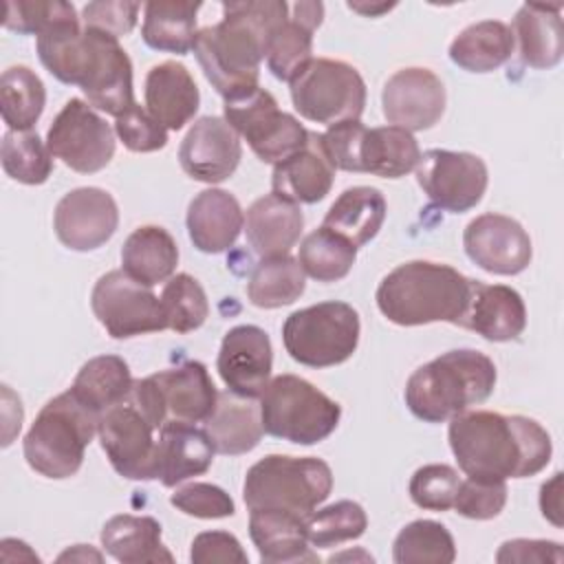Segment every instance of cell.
<instances>
[{
  "label": "cell",
  "mask_w": 564,
  "mask_h": 564,
  "mask_svg": "<svg viewBox=\"0 0 564 564\" xmlns=\"http://www.w3.org/2000/svg\"><path fill=\"white\" fill-rule=\"evenodd\" d=\"M447 441L463 474L476 480L535 476L553 454L551 436L538 421L489 410L452 416Z\"/></svg>",
  "instance_id": "1"
},
{
  "label": "cell",
  "mask_w": 564,
  "mask_h": 564,
  "mask_svg": "<svg viewBox=\"0 0 564 564\" xmlns=\"http://www.w3.org/2000/svg\"><path fill=\"white\" fill-rule=\"evenodd\" d=\"M286 18L282 0L223 2V20L196 33L194 55L223 99L258 86L260 62Z\"/></svg>",
  "instance_id": "2"
},
{
  "label": "cell",
  "mask_w": 564,
  "mask_h": 564,
  "mask_svg": "<svg viewBox=\"0 0 564 564\" xmlns=\"http://www.w3.org/2000/svg\"><path fill=\"white\" fill-rule=\"evenodd\" d=\"M35 46L44 68L59 82L79 86L93 108L119 117L137 104L132 62L119 37L77 22L40 35Z\"/></svg>",
  "instance_id": "3"
},
{
  "label": "cell",
  "mask_w": 564,
  "mask_h": 564,
  "mask_svg": "<svg viewBox=\"0 0 564 564\" xmlns=\"http://www.w3.org/2000/svg\"><path fill=\"white\" fill-rule=\"evenodd\" d=\"M471 293V278L458 269L430 260H410L392 269L377 286L381 315L397 326L432 322L460 324Z\"/></svg>",
  "instance_id": "4"
},
{
  "label": "cell",
  "mask_w": 564,
  "mask_h": 564,
  "mask_svg": "<svg viewBox=\"0 0 564 564\" xmlns=\"http://www.w3.org/2000/svg\"><path fill=\"white\" fill-rule=\"evenodd\" d=\"M496 386L494 361L471 348L447 350L419 366L405 383L408 410L425 423H443L489 399Z\"/></svg>",
  "instance_id": "5"
},
{
  "label": "cell",
  "mask_w": 564,
  "mask_h": 564,
  "mask_svg": "<svg viewBox=\"0 0 564 564\" xmlns=\"http://www.w3.org/2000/svg\"><path fill=\"white\" fill-rule=\"evenodd\" d=\"M99 416L70 388L53 397L37 412L22 441L29 467L53 480L75 476L84 463L88 443L97 434Z\"/></svg>",
  "instance_id": "6"
},
{
  "label": "cell",
  "mask_w": 564,
  "mask_h": 564,
  "mask_svg": "<svg viewBox=\"0 0 564 564\" xmlns=\"http://www.w3.org/2000/svg\"><path fill=\"white\" fill-rule=\"evenodd\" d=\"M333 491L328 463L315 456L269 454L253 463L242 482L249 509H282L308 518Z\"/></svg>",
  "instance_id": "7"
},
{
  "label": "cell",
  "mask_w": 564,
  "mask_h": 564,
  "mask_svg": "<svg viewBox=\"0 0 564 564\" xmlns=\"http://www.w3.org/2000/svg\"><path fill=\"white\" fill-rule=\"evenodd\" d=\"M258 399L262 430L297 445L328 438L341 419V405L297 375L273 377Z\"/></svg>",
  "instance_id": "8"
},
{
  "label": "cell",
  "mask_w": 564,
  "mask_h": 564,
  "mask_svg": "<svg viewBox=\"0 0 564 564\" xmlns=\"http://www.w3.org/2000/svg\"><path fill=\"white\" fill-rule=\"evenodd\" d=\"M159 432L167 423H205L216 408L218 390L200 361H183L134 381L128 397Z\"/></svg>",
  "instance_id": "9"
},
{
  "label": "cell",
  "mask_w": 564,
  "mask_h": 564,
  "mask_svg": "<svg viewBox=\"0 0 564 564\" xmlns=\"http://www.w3.org/2000/svg\"><path fill=\"white\" fill-rule=\"evenodd\" d=\"M359 315L339 300L293 311L282 324L289 357L308 368H330L348 361L359 344Z\"/></svg>",
  "instance_id": "10"
},
{
  "label": "cell",
  "mask_w": 564,
  "mask_h": 564,
  "mask_svg": "<svg viewBox=\"0 0 564 564\" xmlns=\"http://www.w3.org/2000/svg\"><path fill=\"white\" fill-rule=\"evenodd\" d=\"M293 108L308 121L335 126L359 119L366 106V82L341 59L311 57L289 82Z\"/></svg>",
  "instance_id": "11"
},
{
  "label": "cell",
  "mask_w": 564,
  "mask_h": 564,
  "mask_svg": "<svg viewBox=\"0 0 564 564\" xmlns=\"http://www.w3.org/2000/svg\"><path fill=\"white\" fill-rule=\"evenodd\" d=\"M223 115L253 154L271 165L293 156L308 141V130L293 115L280 110L275 97L260 86L227 97Z\"/></svg>",
  "instance_id": "12"
},
{
  "label": "cell",
  "mask_w": 564,
  "mask_h": 564,
  "mask_svg": "<svg viewBox=\"0 0 564 564\" xmlns=\"http://www.w3.org/2000/svg\"><path fill=\"white\" fill-rule=\"evenodd\" d=\"M90 306L112 339H130L167 328L161 297L121 269L108 271L95 282Z\"/></svg>",
  "instance_id": "13"
},
{
  "label": "cell",
  "mask_w": 564,
  "mask_h": 564,
  "mask_svg": "<svg viewBox=\"0 0 564 564\" xmlns=\"http://www.w3.org/2000/svg\"><path fill=\"white\" fill-rule=\"evenodd\" d=\"M55 159L79 174L104 170L115 156V130L84 99H68L46 132Z\"/></svg>",
  "instance_id": "14"
},
{
  "label": "cell",
  "mask_w": 564,
  "mask_h": 564,
  "mask_svg": "<svg viewBox=\"0 0 564 564\" xmlns=\"http://www.w3.org/2000/svg\"><path fill=\"white\" fill-rule=\"evenodd\" d=\"M416 183L436 207L463 214L482 200L489 172L478 154L432 148L419 159Z\"/></svg>",
  "instance_id": "15"
},
{
  "label": "cell",
  "mask_w": 564,
  "mask_h": 564,
  "mask_svg": "<svg viewBox=\"0 0 564 564\" xmlns=\"http://www.w3.org/2000/svg\"><path fill=\"white\" fill-rule=\"evenodd\" d=\"M154 427L141 410L126 399L99 416L97 436L112 469L128 480L156 478Z\"/></svg>",
  "instance_id": "16"
},
{
  "label": "cell",
  "mask_w": 564,
  "mask_h": 564,
  "mask_svg": "<svg viewBox=\"0 0 564 564\" xmlns=\"http://www.w3.org/2000/svg\"><path fill=\"white\" fill-rule=\"evenodd\" d=\"M467 258L487 273L518 275L531 258L533 247L527 229L505 214H480L463 231Z\"/></svg>",
  "instance_id": "17"
},
{
  "label": "cell",
  "mask_w": 564,
  "mask_h": 564,
  "mask_svg": "<svg viewBox=\"0 0 564 564\" xmlns=\"http://www.w3.org/2000/svg\"><path fill=\"white\" fill-rule=\"evenodd\" d=\"M119 225V207L101 187H77L64 194L53 214L57 240L70 251H95Z\"/></svg>",
  "instance_id": "18"
},
{
  "label": "cell",
  "mask_w": 564,
  "mask_h": 564,
  "mask_svg": "<svg viewBox=\"0 0 564 564\" xmlns=\"http://www.w3.org/2000/svg\"><path fill=\"white\" fill-rule=\"evenodd\" d=\"M447 95L441 77L430 68L410 66L388 77L381 90L383 117L408 132L427 130L445 112Z\"/></svg>",
  "instance_id": "19"
},
{
  "label": "cell",
  "mask_w": 564,
  "mask_h": 564,
  "mask_svg": "<svg viewBox=\"0 0 564 564\" xmlns=\"http://www.w3.org/2000/svg\"><path fill=\"white\" fill-rule=\"evenodd\" d=\"M216 368L227 390L245 399H258L271 381L273 348L269 335L253 324L229 328L220 341Z\"/></svg>",
  "instance_id": "20"
},
{
  "label": "cell",
  "mask_w": 564,
  "mask_h": 564,
  "mask_svg": "<svg viewBox=\"0 0 564 564\" xmlns=\"http://www.w3.org/2000/svg\"><path fill=\"white\" fill-rule=\"evenodd\" d=\"M242 156L238 132L223 117H200L192 123L178 148L183 172L200 183L227 181Z\"/></svg>",
  "instance_id": "21"
},
{
  "label": "cell",
  "mask_w": 564,
  "mask_h": 564,
  "mask_svg": "<svg viewBox=\"0 0 564 564\" xmlns=\"http://www.w3.org/2000/svg\"><path fill=\"white\" fill-rule=\"evenodd\" d=\"M458 326L474 330L487 341L518 339L527 328L524 300L507 284H485L480 280H471L469 302Z\"/></svg>",
  "instance_id": "22"
},
{
  "label": "cell",
  "mask_w": 564,
  "mask_h": 564,
  "mask_svg": "<svg viewBox=\"0 0 564 564\" xmlns=\"http://www.w3.org/2000/svg\"><path fill=\"white\" fill-rule=\"evenodd\" d=\"M187 234L203 253H223L245 229V212L234 194L209 187L196 194L187 207Z\"/></svg>",
  "instance_id": "23"
},
{
  "label": "cell",
  "mask_w": 564,
  "mask_h": 564,
  "mask_svg": "<svg viewBox=\"0 0 564 564\" xmlns=\"http://www.w3.org/2000/svg\"><path fill=\"white\" fill-rule=\"evenodd\" d=\"M333 181L335 167L324 152L322 134L308 132V141L300 152L273 165L271 192L297 205H315L326 198Z\"/></svg>",
  "instance_id": "24"
},
{
  "label": "cell",
  "mask_w": 564,
  "mask_h": 564,
  "mask_svg": "<svg viewBox=\"0 0 564 564\" xmlns=\"http://www.w3.org/2000/svg\"><path fill=\"white\" fill-rule=\"evenodd\" d=\"M249 535L264 564L319 562L308 546L306 518L282 509H249Z\"/></svg>",
  "instance_id": "25"
},
{
  "label": "cell",
  "mask_w": 564,
  "mask_h": 564,
  "mask_svg": "<svg viewBox=\"0 0 564 564\" xmlns=\"http://www.w3.org/2000/svg\"><path fill=\"white\" fill-rule=\"evenodd\" d=\"M302 229L304 214L300 205L273 192L253 200L245 214L247 242L262 258L289 253L297 245Z\"/></svg>",
  "instance_id": "26"
},
{
  "label": "cell",
  "mask_w": 564,
  "mask_h": 564,
  "mask_svg": "<svg viewBox=\"0 0 564 564\" xmlns=\"http://www.w3.org/2000/svg\"><path fill=\"white\" fill-rule=\"evenodd\" d=\"M214 454L216 449L205 430L187 423H167L156 438V478L165 487H176L205 474Z\"/></svg>",
  "instance_id": "27"
},
{
  "label": "cell",
  "mask_w": 564,
  "mask_h": 564,
  "mask_svg": "<svg viewBox=\"0 0 564 564\" xmlns=\"http://www.w3.org/2000/svg\"><path fill=\"white\" fill-rule=\"evenodd\" d=\"M200 93L192 73L178 62H161L145 77V108L167 130H181L198 110Z\"/></svg>",
  "instance_id": "28"
},
{
  "label": "cell",
  "mask_w": 564,
  "mask_h": 564,
  "mask_svg": "<svg viewBox=\"0 0 564 564\" xmlns=\"http://www.w3.org/2000/svg\"><path fill=\"white\" fill-rule=\"evenodd\" d=\"M322 20V2L289 4V18L273 33L267 51V66L275 79L291 82V77L313 57V33Z\"/></svg>",
  "instance_id": "29"
},
{
  "label": "cell",
  "mask_w": 564,
  "mask_h": 564,
  "mask_svg": "<svg viewBox=\"0 0 564 564\" xmlns=\"http://www.w3.org/2000/svg\"><path fill=\"white\" fill-rule=\"evenodd\" d=\"M203 430L218 454H247L260 443L264 432L260 421V405H256L253 399L234 394L231 390L218 392L216 408L205 421Z\"/></svg>",
  "instance_id": "30"
},
{
  "label": "cell",
  "mask_w": 564,
  "mask_h": 564,
  "mask_svg": "<svg viewBox=\"0 0 564 564\" xmlns=\"http://www.w3.org/2000/svg\"><path fill=\"white\" fill-rule=\"evenodd\" d=\"M562 4H522L513 18V40L531 68H553L564 53Z\"/></svg>",
  "instance_id": "31"
},
{
  "label": "cell",
  "mask_w": 564,
  "mask_h": 564,
  "mask_svg": "<svg viewBox=\"0 0 564 564\" xmlns=\"http://www.w3.org/2000/svg\"><path fill=\"white\" fill-rule=\"evenodd\" d=\"M101 546L121 564H154L174 560L161 540L159 520L150 516H112L101 529Z\"/></svg>",
  "instance_id": "32"
},
{
  "label": "cell",
  "mask_w": 564,
  "mask_h": 564,
  "mask_svg": "<svg viewBox=\"0 0 564 564\" xmlns=\"http://www.w3.org/2000/svg\"><path fill=\"white\" fill-rule=\"evenodd\" d=\"M178 247L172 234L156 225L137 227L121 247V271L143 286H154L174 275Z\"/></svg>",
  "instance_id": "33"
},
{
  "label": "cell",
  "mask_w": 564,
  "mask_h": 564,
  "mask_svg": "<svg viewBox=\"0 0 564 564\" xmlns=\"http://www.w3.org/2000/svg\"><path fill=\"white\" fill-rule=\"evenodd\" d=\"M386 198L377 187L355 185L335 198L322 225L344 236L359 249L379 234L386 220Z\"/></svg>",
  "instance_id": "34"
},
{
  "label": "cell",
  "mask_w": 564,
  "mask_h": 564,
  "mask_svg": "<svg viewBox=\"0 0 564 564\" xmlns=\"http://www.w3.org/2000/svg\"><path fill=\"white\" fill-rule=\"evenodd\" d=\"M511 26L500 20H482L463 29L449 44V59L469 73H489L513 53Z\"/></svg>",
  "instance_id": "35"
},
{
  "label": "cell",
  "mask_w": 564,
  "mask_h": 564,
  "mask_svg": "<svg viewBox=\"0 0 564 564\" xmlns=\"http://www.w3.org/2000/svg\"><path fill=\"white\" fill-rule=\"evenodd\" d=\"M200 2H145L143 4V42L154 51L187 55L196 42V15Z\"/></svg>",
  "instance_id": "36"
},
{
  "label": "cell",
  "mask_w": 564,
  "mask_h": 564,
  "mask_svg": "<svg viewBox=\"0 0 564 564\" xmlns=\"http://www.w3.org/2000/svg\"><path fill=\"white\" fill-rule=\"evenodd\" d=\"M132 386L134 379L130 368L119 355H99L79 368L70 390L93 412L104 414L112 405L123 403L130 397Z\"/></svg>",
  "instance_id": "37"
},
{
  "label": "cell",
  "mask_w": 564,
  "mask_h": 564,
  "mask_svg": "<svg viewBox=\"0 0 564 564\" xmlns=\"http://www.w3.org/2000/svg\"><path fill=\"white\" fill-rule=\"evenodd\" d=\"M421 148L412 132L397 126L366 128L361 141V172L381 178H401L416 170Z\"/></svg>",
  "instance_id": "38"
},
{
  "label": "cell",
  "mask_w": 564,
  "mask_h": 564,
  "mask_svg": "<svg viewBox=\"0 0 564 564\" xmlns=\"http://www.w3.org/2000/svg\"><path fill=\"white\" fill-rule=\"evenodd\" d=\"M306 289V273L300 267L297 258L271 256L262 258L249 282H247V297L258 308H280L293 304Z\"/></svg>",
  "instance_id": "39"
},
{
  "label": "cell",
  "mask_w": 564,
  "mask_h": 564,
  "mask_svg": "<svg viewBox=\"0 0 564 564\" xmlns=\"http://www.w3.org/2000/svg\"><path fill=\"white\" fill-rule=\"evenodd\" d=\"M46 106V88L29 66H9L0 79V112L9 130H31Z\"/></svg>",
  "instance_id": "40"
},
{
  "label": "cell",
  "mask_w": 564,
  "mask_h": 564,
  "mask_svg": "<svg viewBox=\"0 0 564 564\" xmlns=\"http://www.w3.org/2000/svg\"><path fill=\"white\" fill-rule=\"evenodd\" d=\"M357 260V247L328 227H317L300 242L297 262L317 282H337Z\"/></svg>",
  "instance_id": "41"
},
{
  "label": "cell",
  "mask_w": 564,
  "mask_h": 564,
  "mask_svg": "<svg viewBox=\"0 0 564 564\" xmlns=\"http://www.w3.org/2000/svg\"><path fill=\"white\" fill-rule=\"evenodd\" d=\"M392 560L397 564H452L456 560V544L445 524L414 520L394 538Z\"/></svg>",
  "instance_id": "42"
},
{
  "label": "cell",
  "mask_w": 564,
  "mask_h": 564,
  "mask_svg": "<svg viewBox=\"0 0 564 564\" xmlns=\"http://www.w3.org/2000/svg\"><path fill=\"white\" fill-rule=\"evenodd\" d=\"M0 161L7 176L24 185H42L53 172V154L33 130H7Z\"/></svg>",
  "instance_id": "43"
},
{
  "label": "cell",
  "mask_w": 564,
  "mask_h": 564,
  "mask_svg": "<svg viewBox=\"0 0 564 564\" xmlns=\"http://www.w3.org/2000/svg\"><path fill=\"white\" fill-rule=\"evenodd\" d=\"M368 516L364 507L355 500H339L324 509L313 511L306 518L308 544L317 549H330L350 540H357L366 533Z\"/></svg>",
  "instance_id": "44"
},
{
  "label": "cell",
  "mask_w": 564,
  "mask_h": 564,
  "mask_svg": "<svg viewBox=\"0 0 564 564\" xmlns=\"http://www.w3.org/2000/svg\"><path fill=\"white\" fill-rule=\"evenodd\" d=\"M167 328L185 335L200 328L209 315V302L200 282L189 273H176L161 293Z\"/></svg>",
  "instance_id": "45"
},
{
  "label": "cell",
  "mask_w": 564,
  "mask_h": 564,
  "mask_svg": "<svg viewBox=\"0 0 564 564\" xmlns=\"http://www.w3.org/2000/svg\"><path fill=\"white\" fill-rule=\"evenodd\" d=\"M77 11L70 2L62 0H9L4 4V29L31 35L35 33L37 37L66 26V24H77Z\"/></svg>",
  "instance_id": "46"
},
{
  "label": "cell",
  "mask_w": 564,
  "mask_h": 564,
  "mask_svg": "<svg viewBox=\"0 0 564 564\" xmlns=\"http://www.w3.org/2000/svg\"><path fill=\"white\" fill-rule=\"evenodd\" d=\"M458 485L460 476L454 467L443 463L423 465L410 478V498L421 509L447 511L454 507Z\"/></svg>",
  "instance_id": "47"
},
{
  "label": "cell",
  "mask_w": 564,
  "mask_h": 564,
  "mask_svg": "<svg viewBox=\"0 0 564 564\" xmlns=\"http://www.w3.org/2000/svg\"><path fill=\"white\" fill-rule=\"evenodd\" d=\"M507 482L505 480H476L465 478L458 485L454 507L458 516L469 520H491L507 505Z\"/></svg>",
  "instance_id": "48"
},
{
  "label": "cell",
  "mask_w": 564,
  "mask_h": 564,
  "mask_svg": "<svg viewBox=\"0 0 564 564\" xmlns=\"http://www.w3.org/2000/svg\"><path fill=\"white\" fill-rule=\"evenodd\" d=\"M115 134L130 152H156L167 143V128L139 104L115 117Z\"/></svg>",
  "instance_id": "49"
},
{
  "label": "cell",
  "mask_w": 564,
  "mask_h": 564,
  "mask_svg": "<svg viewBox=\"0 0 564 564\" xmlns=\"http://www.w3.org/2000/svg\"><path fill=\"white\" fill-rule=\"evenodd\" d=\"M170 502L183 511L185 516L214 520V518H229L236 513V505L231 496L212 482H189L185 487H178Z\"/></svg>",
  "instance_id": "50"
},
{
  "label": "cell",
  "mask_w": 564,
  "mask_h": 564,
  "mask_svg": "<svg viewBox=\"0 0 564 564\" xmlns=\"http://www.w3.org/2000/svg\"><path fill=\"white\" fill-rule=\"evenodd\" d=\"M366 126L359 119L328 126L322 134V145L335 170L361 172V141Z\"/></svg>",
  "instance_id": "51"
},
{
  "label": "cell",
  "mask_w": 564,
  "mask_h": 564,
  "mask_svg": "<svg viewBox=\"0 0 564 564\" xmlns=\"http://www.w3.org/2000/svg\"><path fill=\"white\" fill-rule=\"evenodd\" d=\"M139 9L141 4L137 2H88L82 11V20L88 29H97L115 37H121L134 29Z\"/></svg>",
  "instance_id": "52"
},
{
  "label": "cell",
  "mask_w": 564,
  "mask_h": 564,
  "mask_svg": "<svg viewBox=\"0 0 564 564\" xmlns=\"http://www.w3.org/2000/svg\"><path fill=\"white\" fill-rule=\"evenodd\" d=\"M189 560L194 564H214V562H229V564H247L249 557L240 546L238 538L227 531H203L194 538Z\"/></svg>",
  "instance_id": "53"
},
{
  "label": "cell",
  "mask_w": 564,
  "mask_h": 564,
  "mask_svg": "<svg viewBox=\"0 0 564 564\" xmlns=\"http://www.w3.org/2000/svg\"><path fill=\"white\" fill-rule=\"evenodd\" d=\"M496 562L500 564H529V562H564L562 544L551 542V540H527V538H516L507 540L500 544L496 553Z\"/></svg>",
  "instance_id": "54"
},
{
  "label": "cell",
  "mask_w": 564,
  "mask_h": 564,
  "mask_svg": "<svg viewBox=\"0 0 564 564\" xmlns=\"http://www.w3.org/2000/svg\"><path fill=\"white\" fill-rule=\"evenodd\" d=\"M560 482H562V474H553V478L549 482H544L540 487V509H542V516L546 520H551L555 527L562 524V505H560Z\"/></svg>",
  "instance_id": "55"
},
{
  "label": "cell",
  "mask_w": 564,
  "mask_h": 564,
  "mask_svg": "<svg viewBox=\"0 0 564 564\" xmlns=\"http://www.w3.org/2000/svg\"><path fill=\"white\" fill-rule=\"evenodd\" d=\"M104 555L99 551H95L90 544H75L73 549H66L57 562H101Z\"/></svg>",
  "instance_id": "56"
},
{
  "label": "cell",
  "mask_w": 564,
  "mask_h": 564,
  "mask_svg": "<svg viewBox=\"0 0 564 564\" xmlns=\"http://www.w3.org/2000/svg\"><path fill=\"white\" fill-rule=\"evenodd\" d=\"M348 9H352V11H357V13H361V15H379V13H383V11H390V9H394V4H357V2H348Z\"/></svg>",
  "instance_id": "57"
}]
</instances>
